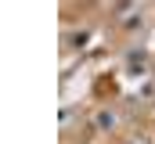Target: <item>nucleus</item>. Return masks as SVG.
Masks as SVG:
<instances>
[{
    "mask_svg": "<svg viewBox=\"0 0 155 144\" xmlns=\"http://www.w3.org/2000/svg\"><path fill=\"white\" fill-rule=\"evenodd\" d=\"M97 126H101V130H112V126H116V115H112V112H97Z\"/></svg>",
    "mask_w": 155,
    "mask_h": 144,
    "instance_id": "nucleus-1",
    "label": "nucleus"
}]
</instances>
